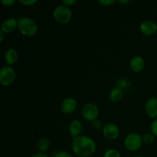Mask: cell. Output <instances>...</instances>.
I'll list each match as a JSON object with an SVG mask.
<instances>
[{
  "instance_id": "1",
  "label": "cell",
  "mask_w": 157,
  "mask_h": 157,
  "mask_svg": "<svg viewBox=\"0 0 157 157\" xmlns=\"http://www.w3.org/2000/svg\"><path fill=\"white\" fill-rule=\"evenodd\" d=\"M72 149L75 153L81 157H88L96 151L94 141L85 136H78L73 140Z\"/></svg>"
},
{
  "instance_id": "2",
  "label": "cell",
  "mask_w": 157,
  "mask_h": 157,
  "mask_svg": "<svg viewBox=\"0 0 157 157\" xmlns=\"http://www.w3.org/2000/svg\"><path fill=\"white\" fill-rule=\"evenodd\" d=\"M18 29L23 35H34L38 31V26L33 19L29 17H21L18 20Z\"/></svg>"
},
{
  "instance_id": "3",
  "label": "cell",
  "mask_w": 157,
  "mask_h": 157,
  "mask_svg": "<svg viewBox=\"0 0 157 157\" xmlns=\"http://www.w3.org/2000/svg\"><path fill=\"white\" fill-rule=\"evenodd\" d=\"M53 15L57 21L61 24H65L71 18V11L68 6L65 5H59L55 9Z\"/></svg>"
},
{
  "instance_id": "4",
  "label": "cell",
  "mask_w": 157,
  "mask_h": 157,
  "mask_svg": "<svg viewBox=\"0 0 157 157\" xmlns=\"http://www.w3.org/2000/svg\"><path fill=\"white\" fill-rule=\"evenodd\" d=\"M142 137L138 133H130L124 140V146L130 151H135L142 145Z\"/></svg>"
},
{
  "instance_id": "5",
  "label": "cell",
  "mask_w": 157,
  "mask_h": 157,
  "mask_svg": "<svg viewBox=\"0 0 157 157\" xmlns=\"http://www.w3.org/2000/svg\"><path fill=\"white\" fill-rule=\"evenodd\" d=\"M15 78V72L9 66L3 67L0 71V82L2 85L8 86L12 84Z\"/></svg>"
},
{
  "instance_id": "6",
  "label": "cell",
  "mask_w": 157,
  "mask_h": 157,
  "mask_svg": "<svg viewBox=\"0 0 157 157\" xmlns=\"http://www.w3.org/2000/svg\"><path fill=\"white\" fill-rule=\"evenodd\" d=\"M98 114H99V110L98 107L96 104L93 103H87L82 108V115L84 119L89 121H94L97 120Z\"/></svg>"
},
{
  "instance_id": "7",
  "label": "cell",
  "mask_w": 157,
  "mask_h": 157,
  "mask_svg": "<svg viewBox=\"0 0 157 157\" xmlns=\"http://www.w3.org/2000/svg\"><path fill=\"white\" fill-rule=\"evenodd\" d=\"M119 128L114 124L108 123L103 128V133L104 136L110 140H114L119 136Z\"/></svg>"
},
{
  "instance_id": "8",
  "label": "cell",
  "mask_w": 157,
  "mask_h": 157,
  "mask_svg": "<svg viewBox=\"0 0 157 157\" xmlns=\"http://www.w3.org/2000/svg\"><path fill=\"white\" fill-rule=\"evenodd\" d=\"M140 31L144 34L147 35H153L157 31V25L156 22L150 20H147L141 23L140 26Z\"/></svg>"
},
{
  "instance_id": "9",
  "label": "cell",
  "mask_w": 157,
  "mask_h": 157,
  "mask_svg": "<svg viewBox=\"0 0 157 157\" xmlns=\"http://www.w3.org/2000/svg\"><path fill=\"white\" fill-rule=\"evenodd\" d=\"M77 105H78V103H77V101L75 98H68L64 99L61 102V108L64 113H71L75 111Z\"/></svg>"
},
{
  "instance_id": "10",
  "label": "cell",
  "mask_w": 157,
  "mask_h": 157,
  "mask_svg": "<svg viewBox=\"0 0 157 157\" xmlns=\"http://www.w3.org/2000/svg\"><path fill=\"white\" fill-rule=\"evenodd\" d=\"M145 110L150 117H157V98H151L147 101Z\"/></svg>"
},
{
  "instance_id": "11",
  "label": "cell",
  "mask_w": 157,
  "mask_h": 157,
  "mask_svg": "<svg viewBox=\"0 0 157 157\" xmlns=\"http://www.w3.org/2000/svg\"><path fill=\"white\" fill-rule=\"evenodd\" d=\"M16 27H18V21L15 18H9L4 20L2 23L1 30L4 33H11L16 29Z\"/></svg>"
},
{
  "instance_id": "12",
  "label": "cell",
  "mask_w": 157,
  "mask_h": 157,
  "mask_svg": "<svg viewBox=\"0 0 157 157\" xmlns=\"http://www.w3.org/2000/svg\"><path fill=\"white\" fill-rule=\"evenodd\" d=\"M130 64L132 70L136 72H139L141 71L145 67V61L142 57L135 56L130 60Z\"/></svg>"
},
{
  "instance_id": "13",
  "label": "cell",
  "mask_w": 157,
  "mask_h": 157,
  "mask_svg": "<svg viewBox=\"0 0 157 157\" xmlns=\"http://www.w3.org/2000/svg\"><path fill=\"white\" fill-rule=\"evenodd\" d=\"M82 130V123L80 121H78V120H74V121H72L71 123L70 124V126H69V132H70L71 135L73 136H75V137L79 136V134L81 133Z\"/></svg>"
},
{
  "instance_id": "14",
  "label": "cell",
  "mask_w": 157,
  "mask_h": 157,
  "mask_svg": "<svg viewBox=\"0 0 157 157\" xmlns=\"http://www.w3.org/2000/svg\"><path fill=\"white\" fill-rule=\"evenodd\" d=\"M5 61L9 64H13L17 61L18 58V52L13 48H9L5 52Z\"/></svg>"
},
{
  "instance_id": "15",
  "label": "cell",
  "mask_w": 157,
  "mask_h": 157,
  "mask_svg": "<svg viewBox=\"0 0 157 157\" xmlns=\"http://www.w3.org/2000/svg\"><path fill=\"white\" fill-rule=\"evenodd\" d=\"M123 98V90L120 87H116L110 91V98L113 102H118Z\"/></svg>"
},
{
  "instance_id": "16",
  "label": "cell",
  "mask_w": 157,
  "mask_h": 157,
  "mask_svg": "<svg viewBox=\"0 0 157 157\" xmlns=\"http://www.w3.org/2000/svg\"><path fill=\"white\" fill-rule=\"evenodd\" d=\"M37 146H38V150L41 151V153H44L46 150H48L49 147H50V142L47 138L43 137L38 140Z\"/></svg>"
},
{
  "instance_id": "17",
  "label": "cell",
  "mask_w": 157,
  "mask_h": 157,
  "mask_svg": "<svg viewBox=\"0 0 157 157\" xmlns=\"http://www.w3.org/2000/svg\"><path fill=\"white\" fill-rule=\"evenodd\" d=\"M142 140L143 142L147 144H152L154 141V136H153V133H144L142 136Z\"/></svg>"
},
{
  "instance_id": "18",
  "label": "cell",
  "mask_w": 157,
  "mask_h": 157,
  "mask_svg": "<svg viewBox=\"0 0 157 157\" xmlns=\"http://www.w3.org/2000/svg\"><path fill=\"white\" fill-rule=\"evenodd\" d=\"M104 157H121V153L115 149H110L105 152Z\"/></svg>"
},
{
  "instance_id": "19",
  "label": "cell",
  "mask_w": 157,
  "mask_h": 157,
  "mask_svg": "<svg viewBox=\"0 0 157 157\" xmlns=\"http://www.w3.org/2000/svg\"><path fill=\"white\" fill-rule=\"evenodd\" d=\"M118 87L122 90V89H127V87L130 86V82L127 79H125V78H121V79L118 81L117 82Z\"/></svg>"
},
{
  "instance_id": "20",
  "label": "cell",
  "mask_w": 157,
  "mask_h": 157,
  "mask_svg": "<svg viewBox=\"0 0 157 157\" xmlns=\"http://www.w3.org/2000/svg\"><path fill=\"white\" fill-rule=\"evenodd\" d=\"M91 126L95 130H101V127H102V124H101V121L99 120H95V121H92L91 122Z\"/></svg>"
},
{
  "instance_id": "21",
  "label": "cell",
  "mask_w": 157,
  "mask_h": 157,
  "mask_svg": "<svg viewBox=\"0 0 157 157\" xmlns=\"http://www.w3.org/2000/svg\"><path fill=\"white\" fill-rule=\"evenodd\" d=\"M55 157H72V156L67 151H60L55 154Z\"/></svg>"
},
{
  "instance_id": "22",
  "label": "cell",
  "mask_w": 157,
  "mask_h": 157,
  "mask_svg": "<svg viewBox=\"0 0 157 157\" xmlns=\"http://www.w3.org/2000/svg\"><path fill=\"white\" fill-rule=\"evenodd\" d=\"M151 132L153 135L157 136V119L151 124Z\"/></svg>"
},
{
  "instance_id": "23",
  "label": "cell",
  "mask_w": 157,
  "mask_h": 157,
  "mask_svg": "<svg viewBox=\"0 0 157 157\" xmlns=\"http://www.w3.org/2000/svg\"><path fill=\"white\" fill-rule=\"evenodd\" d=\"M98 2H99L100 4L103 5V6H110V5H112L113 3H114L115 1L114 0H99Z\"/></svg>"
},
{
  "instance_id": "24",
  "label": "cell",
  "mask_w": 157,
  "mask_h": 157,
  "mask_svg": "<svg viewBox=\"0 0 157 157\" xmlns=\"http://www.w3.org/2000/svg\"><path fill=\"white\" fill-rule=\"evenodd\" d=\"M15 0H2V3L6 6H11L15 3Z\"/></svg>"
},
{
  "instance_id": "25",
  "label": "cell",
  "mask_w": 157,
  "mask_h": 157,
  "mask_svg": "<svg viewBox=\"0 0 157 157\" xmlns=\"http://www.w3.org/2000/svg\"><path fill=\"white\" fill-rule=\"evenodd\" d=\"M20 2L22 4L25 5V6H29V5H33L36 2V0H20Z\"/></svg>"
},
{
  "instance_id": "26",
  "label": "cell",
  "mask_w": 157,
  "mask_h": 157,
  "mask_svg": "<svg viewBox=\"0 0 157 157\" xmlns=\"http://www.w3.org/2000/svg\"><path fill=\"white\" fill-rule=\"evenodd\" d=\"M75 2H76V1H75V0H64V1H63L64 5H65V6H67L74 5Z\"/></svg>"
},
{
  "instance_id": "27",
  "label": "cell",
  "mask_w": 157,
  "mask_h": 157,
  "mask_svg": "<svg viewBox=\"0 0 157 157\" xmlns=\"http://www.w3.org/2000/svg\"><path fill=\"white\" fill-rule=\"evenodd\" d=\"M32 157H48L47 156L46 154H44V153H35L34 155H32Z\"/></svg>"
},
{
  "instance_id": "28",
  "label": "cell",
  "mask_w": 157,
  "mask_h": 157,
  "mask_svg": "<svg viewBox=\"0 0 157 157\" xmlns=\"http://www.w3.org/2000/svg\"><path fill=\"white\" fill-rule=\"evenodd\" d=\"M0 41H3V38H4V32H2V31H0Z\"/></svg>"
},
{
  "instance_id": "29",
  "label": "cell",
  "mask_w": 157,
  "mask_h": 157,
  "mask_svg": "<svg viewBox=\"0 0 157 157\" xmlns=\"http://www.w3.org/2000/svg\"><path fill=\"white\" fill-rule=\"evenodd\" d=\"M120 2L122 3V4H126V3H129L130 2V1H121V0H120Z\"/></svg>"
},
{
  "instance_id": "30",
  "label": "cell",
  "mask_w": 157,
  "mask_h": 157,
  "mask_svg": "<svg viewBox=\"0 0 157 157\" xmlns=\"http://www.w3.org/2000/svg\"><path fill=\"white\" fill-rule=\"evenodd\" d=\"M134 157H144V156H134Z\"/></svg>"
},
{
  "instance_id": "31",
  "label": "cell",
  "mask_w": 157,
  "mask_h": 157,
  "mask_svg": "<svg viewBox=\"0 0 157 157\" xmlns=\"http://www.w3.org/2000/svg\"><path fill=\"white\" fill-rule=\"evenodd\" d=\"M156 97H157V93H156Z\"/></svg>"
}]
</instances>
